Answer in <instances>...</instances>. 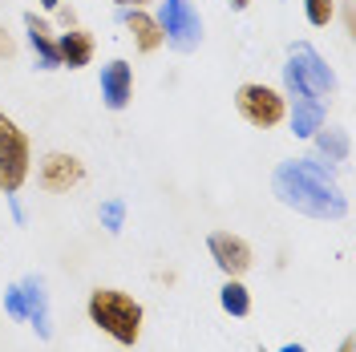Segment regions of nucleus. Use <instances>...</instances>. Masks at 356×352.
Here are the masks:
<instances>
[{"label":"nucleus","mask_w":356,"mask_h":352,"mask_svg":"<svg viewBox=\"0 0 356 352\" xmlns=\"http://www.w3.org/2000/svg\"><path fill=\"white\" fill-rule=\"evenodd\" d=\"M13 57H17V37L0 24V61H13Z\"/></svg>","instance_id":"nucleus-20"},{"label":"nucleus","mask_w":356,"mask_h":352,"mask_svg":"<svg viewBox=\"0 0 356 352\" xmlns=\"http://www.w3.org/2000/svg\"><path fill=\"white\" fill-rule=\"evenodd\" d=\"M207 251H211L215 267H219L227 280H243L247 271L255 267L251 243H247L243 235H235V231H211V235H207Z\"/></svg>","instance_id":"nucleus-8"},{"label":"nucleus","mask_w":356,"mask_h":352,"mask_svg":"<svg viewBox=\"0 0 356 352\" xmlns=\"http://www.w3.org/2000/svg\"><path fill=\"white\" fill-rule=\"evenodd\" d=\"M102 102H106V110H126L134 102V65L130 61H122V57H113L102 65Z\"/></svg>","instance_id":"nucleus-10"},{"label":"nucleus","mask_w":356,"mask_h":352,"mask_svg":"<svg viewBox=\"0 0 356 352\" xmlns=\"http://www.w3.org/2000/svg\"><path fill=\"white\" fill-rule=\"evenodd\" d=\"M336 352H356V344H353V336H344V340H340V349Z\"/></svg>","instance_id":"nucleus-25"},{"label":"nucleus","mask_w":356,"mask_h":352,"mask_svg":"<svg viewBox=\"0 0 356 352\" xmlns=\"http://www.w3.org/2000/svg\"><path fill=\"white\" fill-rule=\"evenodd\" d=\"M219 304H222V312H227V316L243 320V316H251V287H247L243 280H222Z\"/></svg>","instance_id":"nucleus-16"},{"label":"nucleus","mask_w":356,"mask_h":352,"mask_svg":"<svg viewBox=\"0 0 356 352\" xmlns=\"http://www.w3.org/2000/svg\"><path fill=\"white\" fill-rule=\"evenodd\" d=\"M37 4H41L44 13H57V8H61V0H37Z\"/></svg>","instance_id":"nucleus-23"},{"label":"nucleus","mask_w":356,"mask_h":352,"mask_svg":"<svg viewBox=\"0 0 356 352\" xmlns=\"http://www.w3.org/2000/svg\"><path fill=\"white\" fill-rule=\"evenodd\" d=\"M284 97H312V102L332 106L336 73H332V65L316 53V45L296 41L288 49V61H284Z\"/></svg>","instance_id":"nucleus-3"},{"label":"nucleus","mask_w":356,"mask_h":352,"mask_svg":"<svg viewBox=\"0 0 356 352\" xmlns=\"http://www.w3.org/2000/svg\"><path fill=\"white\" fill-rule=\"evenodd\" d=\"M227 4H231L235 13H247V8H251V0H227Z\"/></svg>","instance_id":"nucleus-24"},{"label":"nucleus","mask_w":356,"mask_h":352,"mask_svg":"<svg viewBox=\"0 0 356 352\" xmlns=\"http://www.w3.org/2000/svg\"><path fill=\"white\" fill-rule=\"evenodd\" d=\"M235 110H239V118H243L247 126L275 130L288 118V97H284V89L267 86V81H243V86L235 89Z\"/></svg>","instance_id":"nucleus-4"},{"label":"nucleus","mask_w":356,"mask_h":352,"mask_svg":"<svg viewBox=\"0 0 356 352\" xmlns=\"http://www.w3.org/2000/svg\"><path fill=\"white\" fill-rule=\"evenodd\" d=\"M57 21H61V29H73V24H77V13L69 8L65 0H61V8H57Z\"/></svg>","instance_id":"nucleus-21"},{"label":"nucleus","mask_w":356,"mask_h":352,"mask_svg":"<svg viewBox=\"0 0 356 352\" xmlns=\"http://www.w3.org/2000/svg\"><path fill=\"white\" fill-rule=\"evenodd\" d=\"M271 191L288 211L304 215V219L336 223L348 215V195L336 186L332 166H324L320 158H288V162H280L275 175H271Z\"/></svg>","instance_id":"nucleus-1"},{"label":"nucleus","mask_w":356,"mask_h":352,"mask_svg":"<svg viewBox=\"0 0 356 352\" xmlns=\"http://www.w3.org/2000/svg\"><path fill=\"white\" fill-rule=\"evenodd\" d=\"M122 24H126V33H130V41L138 53H158L162 49V24H158V17L150 13V8H122Z\"/></svg>","instance_id":"nucleus-13"},{"label":"nucleus","mask_w":356,"mask_h":352,"mask_svg":"<svg viewBox=\"0 0 356 352\" xmlns=\"http://www.w3.org/2000/svg\"><path fill=\"white\" fill-rule=\"evenodd\" d=\"M57 57H61V69H86L93 65L97 57V37L73 24V29H57Z\"/></svg>","instance_id":"nucleus-12"},{"label":"nucleus","mask_w":356,"mask_h":352,"mask_svg":"<svg viewBox=\"0 0 356 352\" xmlns=\"http://www.w3.org/2000/svg\"><path fill=\"white\" fill-rule=\"evenodd\" d=\"M284 122L291 126L296 138H312V134L328 122V106L324 102H312V97H288V118Z\"/></svg>","instance_id":"nucleus-15"},{"label":"nucleus","mask_w":356,"mask_h":352,"mask_svg":"<svg viewBox=\"0 0 356 352\" xmlns=\"http://www.w3.org/2000/svg\"><path fill=\"white\" fill-rule=\"evenodd\" d=\"M312 146H316V154L324 166H340V162H348V154H353V138H348V130H340V126H320V130L308 138Z\"/></svg>","instance_id":"nucleus-14"},{"label":"nucleus","mask_w":356,"mask_h":352,"mask_svg":"<svg viewBox=\"0 0 356 352\" xmlns=\"http://www.w3.org/2000/svg\"><path fill=\"white\" fill-rule=\"evenodd\" d=\"M158 24H162V41L175 53H195L202 45V17L195 0H158Z\"/></svg>","instance_id":"nucleus-5"},{"label":"nucleus","mask_w":356,"mask_h":352,"mask_svg":"<svg viewBox=\"0 0 356 352\" xmlns=\"http://www.w3.org/2000/svg\"><path fill=\"white\" fill-rule=\"evenodd\" d=\"M110 4H118V8H150L154 0H110Z\"/></svg>","instance_id":"nucleus-22"},{"label":"nucleus","mask_w":356,"mask_h":352,"mask_svg":"<svg viewBox=\"0 0 356 352\" xmlns=\"http://www.w3.org/2000/svg\"><path fill=\"white\" fill-rule=\"evenodd\" d=\"M86 182V162L69 150H49L37 162V186L44 195H69Z\"/></svg>","instance_id":"nucleus-7"},{"label":"nucleus","mask_w":356,"mask_h":352,"mask_svg":"<svg viewBox=\"0 0 356 352\" xmlns=\"http://www.w3.org/2000/svg\"><path fill=\"white\" fill-rule=\"evenodd\" d=\"M24 41H29V53L37 69H61V57H57V29L37 17V13H24Z\"/></svg>","instance_id":"nucleus-11"},{"label":"nucleus","mask_w":356,"mask_h":352,"mask_svg":"<svg viewBox=\"0 0 356 352\" xmlns=\"http://www.w3.org/2000/svg\"><path fill=\"white\" fill-rule=\"evenodd\" d=\"M304 17L312 29H328L336 21V0H304Z\"/></svg>","instance_id":"nucleus-18"},{"label":"nucleus","mask_w":356,"mask_h":352,"mask_svg":"<svg viewBox=\"0 0 356 352\" xmlns=\"http://www.w3.org/2000/svg\"><path fill=\"white\" fill-rule=\"evenodd\" d=\"M17 291H21V308H24V324H33V332L49 340L53 336V304H49V291H44L41 275H24L17 280Z\"/></svg>","instance_id":"nucleus-9"},{"label":"nucleus","mask_w":356,"mask_h":352,"mask_svg":"<svg viewBox=\"0 0 356 352\" xmlns=\"http://www.w3.org/2000/svg\"><path fill=\"white\" fill-rule=\"evenodd\" d=\"M4 312H8V320L24 324V308H21V291H17V284L4 287Z\"/></svg>","instance_id":"nucleus-19"},{"label":"nucleus","mask_w":356,"mask_h":352,"mask_svg":"<svg viewBox=\"0 0 356 352\" xmlns=\"http://www.w3.org/2000/svg\"><path fill=\"white\" fill-rule=\"evenodd\" d=\"M280 352H308V349H304V344H284Z\"/></svg>","instance_id":"nucleus-26"},{"label":"nucleus","mask_w":356,"mask_h":352,"mask_svg":"<svg viewBox=\"0 0 356 352\" xmlns=\"http://www.w3.org/2000/svg\"><path fill=\"white\" fill-rule=\"evenodd\" d=\"M86 316L97 332H106L113 344L134 349L142 340V324H146V308L142 300H134L122 287H93L86 300Z\"/></svg>","instance_id":"nucleus-2"},{"label":"nucleus","mask_w":356,"mask_h":352,"mask_svg":"<svg viewBox=\"0 0 356 352\" xmlns=\"http://www.w3.org/2000/svg\"><path fill=\"white\" fill-rule=\"evenodd\" d=\"M97 219H102V227H106L110 235H122V227H126V202H122V198H106V202L97 207Z\"/></svg>","instance_id":"nucleus-17"},{"label":"nucleus","mask_w":356,"mask_h":352,"mask_svg":"<svg viewBox=\"0 0 356 352\" xmlns=\"http://www.w3.org/2000/svg\"><path fill=\"white\" fill-rule=\"evenodd\" d=\"M33 175V142L13 122L0 130V195H21Z\"/></svg>","instance_id":"nucleus-6"}]
</instances>
